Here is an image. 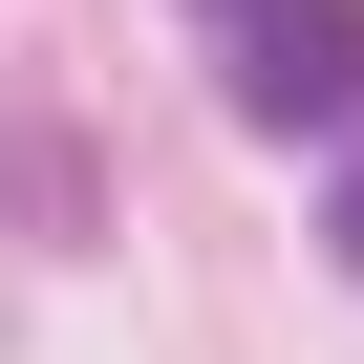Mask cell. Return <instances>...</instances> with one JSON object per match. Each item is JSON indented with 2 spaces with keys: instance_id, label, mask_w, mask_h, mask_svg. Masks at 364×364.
<instances>
[{
  "instance_id": "obj_2",
  "label": "cell",
  "mask_w": 364,
  "mask_h": 364,
  "mask_svg": "<svg viewBox=\"0 0 364 364\" xmlns=\"http://www.w3.org/2000/svg\"><path fill=\"white\" fill-rule=\"evenodd\" d=\"M321 257H343V279H364V150H343V193H321Z\"/></svg>"
},
{
  "instance_id": "obj_3",
  "label": "cell",
  "mask_w": 364,
  "mask_h": 364,
  "mask_svg": "<svg viewBox=\"0 0 364 364\" xmlns=\"http://www.w3.org/2000/svg\"><path fill=\"white\" fill-rule=\"evenodd\" d=\"M193 22H257V0H193Z\"/></svg>"
},
{
  "instance_id": "obj_1",
  "label": "cell",
  "mask_w": 364,
  "mask_h": 364,
  "mask_svg": "<svg viewBox=\"0 0 364 364\" xmlns=\"http://www.w3.org/2000/svg\"><path fill=\"white\" fill-rule=\"evenodd\" d=\"M236 107L257 129H364V0H257L236 22Z\"/></svg>"
}]
</instances>
